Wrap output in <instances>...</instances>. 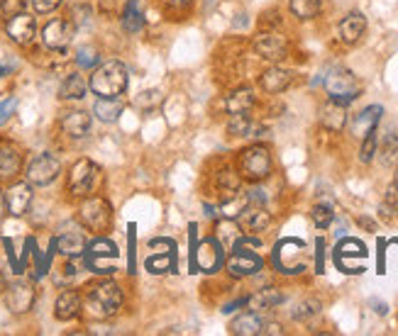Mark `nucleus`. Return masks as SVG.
<instances>
[{"label":"nucleus","instance_id":"1","mask_svg":"<svg viewBox=\"0 0 398 336\" xmlns=\"http://www.w3.org/2000/svg\"><path fill=\"white\" fill-rule=\"evenodd\" d=\"M125 303L122 288L115 281H98L86 290V310L93 320H108Z\"/></svg>","mask_w":398,"mask_h":336},{"label":"nucleus","instance_id":"2","mask_svg":"<svg viewBox=\"0 0 398 336\" xmlns=\"http://www.w3.org/2000/svg\"><path fill=\"white\" fill-rule=\"evenodd\" d=\"M88 88L93 90L98 98H117L127 88V68L120 61H105L98 64L88 81Z\"/></svg>","mask_w":398,"mask_h":336},{"label":"nucleus","instance_id":"3","mask_svg":"<svg viewBox=\"0 0 398 336\" xmlns=\"http://www.w3.org/2000/svg\"><path fill=\"white\" fill-rule=\"evenodd\" d=\"M78 222L83 229L93 232V234H105L112 227V207L105 197L86 195L83 202L78 205Z\"/></svg>","mask_w":398,"mask_h":336},{"label":"nucleus","instance_id":"4","mask_svg":"<svg viewBox=\"0 0 398 336\" xmlns=\"http://www.w3.org/2000/svg\"><path fill=\"white\" fill-rule=\"evenodd\" d=\"M83 256H86L88 271L98 273V276H112L117 271V256H120V251H117L115 242H110V239H93L90 244H86Z\"/></svg>","mask_w":398,"mask_h":336},{"label":"nucleus","instance_id":"5","mask_svg":"<svg viewBox=\"0 0 398 336\" xmlns=\"http://www.w3.org/2000/svg\"><path fill=\"white\" fill-rule=\"evenodd\" d=\"M325 90L330 95V100L340 102V105H350L360 98L362 85L357 81V76L347 68H332V71L325 76Z\"/></svg>","mask_w":398,"mask_h":336},{"label":"nucleus","instance_id":"6","mask_svg":"<svg viewBox=\"0 0 398 336\" xmlns=\"http://www.w3.org/2000/svg\"><path fill=\"white\" fill-rule=\"evenodd\" d=\"M237 166H240V173L244 175V178L252 180V183H257V180L269 178L271 153H269L266 146L252 144V146H247V149L240 151V156H237Z\"/></svg>","mask_w":398,"mask_h":336},{"label":"nucleus","instance_id":"7","mask_svg":"<svg viewBox=\"0 0 398 336\" xmlns=\"http://www.w3.org/2000/svg\"><path fill=\"white\" fill-rule=\"evenodd\" d=\"M100 180V168L90 158H78L69 170V193L76 197H86L95 190Z\"/></svg>","mask_w":398,"mask_h":336},{"label":"nucleus","instance_id":"8","mask_svg":"<svg viewBox=\"0 0 398 336\" xmlns=\"http://www.w3.org/2000/svg\"><path fill=\"white\" fill-rule=\"evenodd\" d=\"M303 249L305 244L300 239H286V242H278L276 251H274V264L281 273L288 271V276H295V273L305 271V261H303Z\"/></svg>","mask_w":398,"mask_h":336},{"label":"nucleus","instance_id":"9","mask_svg":"<svg viewBox=\"0 0 398 336\" xmlns=\"http://www.w3.org/2000/svg\"><path fill=\"white\" fill-rule=\"evenodd\" d=\"M152 254L147 256V271L152 273H169L176 271V242L174 239H152Z\"/></svg>","mask_w":398,"mask_h":336},{"label":"nucleus","instance_id":"10","mask_svg":"<svg viewBox=\"0 0 398 336\" xmlns=\"http://www.w3.org/2000/svg\"><path fill=\"white\" fill-rule=\"evenodd\" d=\"M225 256H223V246H220L218 239H203L196 249H193L191 264L193 271H203V273H215L223 266Z\"/></svg>","mask_w":398,"mask_h":336},{"label":"nucleus","instance_id":"11","mask_svg":"<svg viewBox=\"0 0 398 336\" xmlns=\"http://www.w3.org/2000/svg\"><path fill=\"white\" fill-rule=\"evenodd\" d=\"M61 173V163L59 158L54 156V153L44 151L35 156L30 161V166H27V180H30L32 185H49L54 183L56 178H59Z\"/></svg>","mask_w":398,"mask_h":336},{"label":"nucleus","instance_id":"12","mask_svg":"<svg viewBox=\"0 0 398 336\" xmlns=\"http://www.w3.org/2000/svg\"><path fill=\"white\" fill-rule=\"evenodd\" d=\"M73 37V22L69 17H54L44 25L42 30V44L52 51H64L66 44Z\"/></svg>","mask_w":398,"mask_h":336},{"label":"nucleus","instance_id":"13","mask_svg":"<svg viewBox=\"0 0 398 336\" xmlns=\"http://www.w3.org/2000/svg\"><path fill=\"white\" fill-rule=\"evenodd\" d=\"M5 305L13 315H25L35 305V286L27 281H15L13 286L5 288Z\"/></svg>","mask_w":398,"mask_h":336},{"label":"nucleus","instance_id":"14","mask_svg":"<svg viewBox=\"0 0 398 336\" xmlns=\"http://www.w3.org/2000/svg\"><path fill=\"white\" fill-rule=\"evenodd\" d=\"M254 51L261 56L264 61H271V64H276V61H283L288 54V42L281 37V34H274V32H261L254 37Z\"/></svg>","mask_w":398,"mask_h":336},{"label":"nucleus","instance_id":"15","mask_svg":"<svg viewBox=\"0 0 398 336\" xmlns=\"http://www.w3.org/2000/svg\"><path fill=\"white\" fill-rule=\"evenodd\" d=\"M5 32H8V37L13 39L15 44H20V47H27V44L35 42L37 22H35V17H32L30 13L10 15L8 22H5Z\"/></svg>","mask_w":398,"mask_h":336},{"label":"nucleus","instance_id":"16","mask_svg":"<svg viewBox=\"0 0 398 336\" xmlns=\"http://www.w3.org/2000/svg\"><path fill=\"white\" fill-rule=\"evenodd\" d=\"M264 269V261L261 256H257L254 251H242V249H232L230 259H227V273L232 278H247L254 276Z\"/></svg>","mask_w":398,"mask_h":336},{"label":"nucleus","instance_id":"17","mask_svg":"<svg viewBox=\"0 0 398 336\" xmlns=\"http://www.w3.org/2000/svg\"><path fill=\"white\" fill-rule=\"evenodd\" d=\"M32 197H35V193H32L30 180L27 183H13L5 190V207H8V212L13 217H22L30 210Z\"/></svg>","mask_w":398,"mask_h":336},{"label":"nucleus","instance_id":"18","mask_svg":"<svg viewBox=\"0 0 398 336\" xmlns=\"http://www.w3.org/2000/svg\"><path fill=\"white\" fill-rule=\"evenodd\" d=\"M59 127L71 139H83L90 132V115L86 110H66L59 117Z\"/></svg>","mask_w":398,"mask_h":336},{"label":"nucleus","instance_id":"19","mask_svg":"<svg viewBox=\"0 0 398 336\" xmlns=\"http://www.w3.org/2000/svg\"><path fill=\"white\" fill-rule=\"evenodd\" d=\"M22 170V153L13 141H0V180L18 178Z\"/></svg>","mask_w":398,"mask_h":336},{"label":"nucleus","instance_id":"20","mask_svg":"<svg viewBox=\"0 0 398 336\" xmlns=\"http://www.w3.org/2000/svg\"><path fill=\"white\" fill-rule=\"evenodd\" d=\"M83 310V298L76 290H64L54 303V317L59 322H71L81 315Z\"/></svg>","mask_w":398,"mask_h":336},{"label":"nucleus","instance_id":"21","mask_svg":"<svg viewBox=\"0 0 398 336\" xmlns=\"http://www.w3.org/2000/svg\"><path fill=\"white\" fill-rule=\"evenodd\" d=\"M56 242V249H59L61 256H66V259H76V256H83V249H86V237H83V232L78 229V227H71V229H64L59 237L54 239Z\"/></svg>","mask_w":398,"mask_h":336},{"label":"nucleus","instance_id":"22","mask_svg":"<svg viewBox=\"0 0 398 336\" xmlns=\"http://www.w3.org/2000/svg\"><path fill=\"white\" fill-rule=\"evenodd\" d=\"M291 83H293V73L286 71V68H278V66L266 68V71L259 76L261 90H266V93H271V95L283 93L286 88H291Z\"/></svg>","mask_w":398,"mask_h":336},{"label":"nucleus","instance_id":"23","mask_svg":"<svg viewBox=\"0 0 398 336\" xmlns=\"http://www.w3.org/2000/svg\"><path fill=\"white\" fill-rule=\"evenodd\" d=\"M237 224H240V229L247 232V234L264 232L266 227L271 224V215L266 212L264 207H244L242 212L237 215Z\"/></svg>","mask_w":398,"mask_h":336},{"label":"nucleus","instance_id":"24","mask_svg":"<svg viewBox=\"0 0 398 336\" xmlns=\"http://www.w3.org/2000/svg\"><path fill=\"white\" fill-rule=\"evenodd\" d=\"M364 32H367V17L362 13H357V10L340 22V39H342L345 44H357Z\"/></svg>","mask_w":398,"mask_h":336},{"label":"nucleus","instance_id":"25","mask_svg":"<svg viewBox=\"0 0 398 336\" xmlns=\"http://www.w3.org/2000/svg\"><path fill=\"white\" fill-rule=\"evenodd\" d=\"M283 293L278 288H264L259 293H254L252 298H247V307L254 312H266V310H274L283 303Z\"/></svg>","mask_w":398,"mask_h":336},{"label":"nucleus","instance_id":"26","mask_svg":"<svg viewBox=\"0 0 398 336\" xmlns=\"http://www.w3.org/2000/svg\"><path fill=\"white\" fill-rule=\"evenodd\" d=\"M254 102H257V98H254L252 88H237L225 98V110L230 112V115H240V112L252 110Z\"/></svg>","mask_w":398,"mask_h":336},{"label":"nucleus","instance_id":"27","mask_svg":"<svg viewBox=\"0 0 398 336\" xmlns=\"http://www.w3.org/2000/svg\"><path fill=\"white\" fill-rule=\"evenodd\" d=\"M320 122H323V127L330 129V132H342L345 124H347L345 105H340V102L330 100L328 105L320 110Z\"/></svg>","mask_w":398,"mask_h":336},{"label":"nucleus","instance_id":"28","mask_svg":"<svg viewBox=\"0 0 398 336\" xmlns=\"http://www.w3.org/2000/svg\"><path fill=\"white\" fill-rule=\"evenodd\" d=\"M264 329V322L259 320L257 312H244L230 322V334L235 336H257Z\"/></svg>","mask_w":398,"mask_h":336},{"label":"nucleus","instance_id":"29","mask_svg":"<svg viewBox=\"0 0 398 336\" xmlns=\"http://www.w3.org/2000/svg\"><path fill=\"white\" fill-rule=\"evenodd\" d=\"M86 93H88V83L81 73H69L59 88L61 100H83L86 98Z\"/></svg>","mask_w":398,"mask_h":336},{"label":"nucleus","instance_id":"30","mask_svg":"<svg viewBox=\"0 0 398 336\" xmlns=\"http://www.w3.org/2000/svg\"><path fill=\"white\" fill-rule=\"evenodd\" d=\"M381 115H384V107L381 105H372V107H367V110H362L360 115L355 117V122H352V132L357 136L369 134L372 129H377V122L381 119Z\"/></svg>","mask_w":398,"mask_h":336},{"label":"nucleus","instance_id":"31","mask_svg":"<svg viewBox=\"0 0 398 336\" xmlns=\"http://www.w3.org/2000/svg\"><path fill=\"white\" fill-rule=\"evenodd\" d=\"M227 132H230L232 136H259L264 129H261L247 112H240V115L230 117V122H227Z\"/></svg>","mask_w":398,"mask_h":336},{"label":"nucleus","instance_id":"32","mask_svg":"<svg viewBox=\"0 0 398 336\" xmlns=\"http://www.w3.org/2000/svg\"><path fill=\"white\" fill-rule=\"evenodd\" d=\"M93 115L105 124L117 122L122 115V102L117 98H98L93 105Z\"/></svg>","mask_w":398,"mask_h":336},{"label":"nucleus","instance_id":"33","mask_svg":"<svg viewBox=\"0 0 398 336\" xmlns=\"http://www.w3.org/2000/svg\"><path fill=\"white\" fill-rule=\"evenodd\" d=\"M120 20H122V30L130 32V34H137L142 27H145V17H142L140 5L135 3V0H127V5H125Z\"/></svg>","mask_w":398,"mask_h":336},{"label":"nucleus","instance_id":"34","mask_svg":"<svg viewBox=\"0 0 398 336\" xmlns=\"http://www.w3.org/2000/svg\"><path fill=\"white\" fill-rule=\"evenodd\" d=\"M215 188H218L220 195L232 197V195L240 193V178H237L232 168H223V170L215 173Z\"/></svg>","mask_w":398,"mask_h":336},{"label":"nucleus","instance_id":"35","mask_svg":"<svg viewBox=\"0 0 398 336\" xmlns=\"http://www.w3.org/2000/svg\"><path fill=\"white\" fill-rule=\"evenodd\" d=\"M288 8H291V13L298 17V20H313V17L320 15L323 3L320 0H291Z\"/></svg>","mask_w":398,"mask_h":336},{"label":"nucleus","instance_id":"36","mask_svg":"<svg viewBox=\"0 0 398 336\" xmlns=\"http://www.w3.org/2000/svg\"><path fill=\"white\" fill-rule=\"evenodd\" d=\"M367 259V249L362 246L357 239H345L342 244L337 246V251H335V261H337V266L340 264H345L347 259Z\"/></svg>","mask_w":398,"mask_h":336},{"label":"nucleus","instance_id":"37","mask_svg":"<svg viewBox=\"0 0 398 336\" xmlns=\"http://www.w3.org/2000/svg\"><path fill=\"white\" fill-rule=\"evenodd\" d=\"M318 312H320V303L308 298V300H303V303L295 305V310L291 312V317L295 322H308V320H313V317L318 315Z\"/></svg>","mask_w":398,"mask_h":336},{"label":"nucleus","instance_id":"38","mask_svg":"<svg viewBox=\"0 0 398 336\" xmlns=\"http://www.w3.org/2000/svg\"><path fill=\"white\" fill-rule=\"evenodd\" d=\"M335 220V212H332V205H315L313 207V224L318 227V229H328L330 224H332Z\"/></svg>","mask_w":398,"mask_h":336},{"label":"nucleus","instance_id":"39","mask_svg":"<svg viewBox=\"0 0 398 336\" xmlns=\"http://www.w3.org/2000/svg\"><path fill=\"white\" fill-rule=\"evenodd\" d=\"M396 156H398V134L389 132L384 136V144H381V161L389 166Z\"/></svg>","mask_w":398,"mask_h":336},{"label":"nucleus","instance_id":"40","mask_svg":"<svg viewBox=\"0 0 398 336\" xmlns=\"http://www.w3.org/2000/svg\"><path fill=\"white\" fill-rule=\"evenodd\" d=\"M98 64H100L98 49H93V47L78 49V54H76V66H78V68H95Z\"/></svg>","mask_w":398,"mask_h":336},{"label":"nucleus","instance_id":"41","mask_svg":"<svg viewBox=\"0 0 398 336\" xmlns=\"http://www.w3.org/2000/svg\"><path fill=\"white\" fill-rule=\"evenodd\" d=\"M159 102H162V95H159V90H145V93H140L137 98H135V105L142 107V112H150L159 107Z\"/></svg>","mask_w":398,"mask_h":336},{"label":"nucleus","instance_id":"42","mask_svg":"<svg viewBox=\"0 0 398 336\" xmlns=\"http://www.w3.org/2000/svg\"><path fill=\"white\" fill-rule=\"evenodd\" d=\"M381 212H384L386 220L391 217H398V188H389V193H386V200L381 205Z\"/></svg>","mask_w":398,"mask_h":336},{"label":"nucleus","instance_id":"43","mask_svg":"<svg viewBox=\"0 0 398 336\" xmlns=\"http://www.w3.org/2000/svg\"><path fill=\"white\" fill-rule=\"evenodd\" d=\"M374 153H377V129H372L369 134H364V144H362V151H360L362 163L372 161Z\"/></svg>","mask_w":398,"mask_h":336},{"label":"nucleus","instance_id":"44","mask_svg":"<svg viewBox=\"0 0 398 336\" xmlns=\"http://www.w3.org/2000/svg\"><path fill=\"white\" fill-rule=\"evenodd\" d=\"M127 0H98V8L105 17H120Z\"/></svg>","mask_w":398,"mask_h":336},{"label":"nucleus","instance_id":"45","mask_svg":"<svg viewBox=\"0 0 398 336\" xmlns=\"http://www.w3.org/2000/svg\"><path fill=\"white\" fill-rule=\"evenodd\" d=\"M127 244H130L127 273H135V269H137V259H135V246H137V227L135 224H130V229H127Z\"/></svg>","mask_w":398,"mask_h":336},{"label":"nucleus","instance_id":"46","mask_svg":"<svg viewBox=\"0 0 398 336\" xmlns=\"http://www.w3.org/2000/svg\"><path fill=\"white\" fill-rule=\"evenodd\" d=\"M30 3H32V8H35V13L49 15V13H54V10L59 8L61 0H30Z\"/></svg>","mask_w":398,"mask_h":336},{"label":"nucleus","instance_id":"47","mask_svg":"<svg viewBox=\"0 0 398 336\" xmlns=\"http://www.w3.org/2000/svg\"><path fill=\"white\" fill-rule=\"evenodd\" d=\"M15 107H18V100H15V98H8V100L0 102V127L10 122V117H13Z\"/></svg>","mask_w":398,"mask_h":336},{"label":"nucleus","instance_id":"48","mask_svg":"<svg viewBox=\"0 0 398 336\" xmlns=\"http://www.w3.org/2000/svg\"><path fill=\"white\" fill-rule=\"evenodd\" d=\"M27 3H30V0H3V13L8 17L18 15V13H25Z\"/></svg>","mask_w":398,"mask_h":336},{"label":"nucleus","instance_id":"49","mask_svg":"<svg viewBox=\"0 0 398 336\" xmlns=\"http://www.w3.org/2000/svg\"><path fill=\"white\" fill-rule=\"evenodd\" d=\"M15 66H18V64H15L13 59H3V61H0V78L10 76V73L15 71Z\"/></svg>","mask_w":398,"mask_h":336},{"label":"nucleus","instance_id":"50","mask_svg":"<svg viewBox=\"0 0 398 336\" xmlns=\"http://www.w3.org/2000/svg\"><path fill=\"white\" fill-rule=\"evenodd\" d=\"M261 334H266V336H281V334H283V329H281V324L269 322V324H264V329H261Z\"/></svg>","mask_w":398,"mask_h":336},{"label":"nucleus","instance_id":"51","mask_svg":"<svg viewBox=\"0 0 398 336\" xmlns=\"http://www.w3.org/2000/svg\"><path fill=\"white\" fill-rule=\"evenodd\" d=\"M318 273H323V269H325V264H323V259H325V251H323V249H325V242H323V239H318Z\"/></svg>","mask_w":398,"mask_h":336},{"label":"nucleus","instance_id":"52","mask_svg":"<svg viewBox=\"0 0 398 336\" xmlns=\"http://www.w3.org/2000/svg\"><path fill=\"white\" fill-rule=\"evenodd\" d=\"M244 305H247V300H235V303H230V305H225L223 307V312H225V315H230V312H235V310H240V307H244Z\"/></svg>","mask_w":398,"mask_h":336},{"label":"nucleus","instance_id":"53","mask_svg":"<svg viewBox=\"0 0 398 336\" xmlns=\"http://www.w3.org/2000/svg\"><path fill=\"white\" fill-rule=\"evenodd\" d=\"M374 307H377V312H379V315H386V305H381V303H377V300H374V303H372Z\"/></svg>","mask_w":398,"mask_h":336},{"label":"nucleus","instance_id":"54","mask_svg":"<svg viewBox=\"0 0 398 336\" xmlns=\"http://www.w3.org/2000/svg\"><path fill=\"white\" fill-rule=\"evenodd\" d=\"M164 3H169V5H189L191 0H164Z\"/></svg>","mask_w":398,"mask_h":336},{"label":"nucleus","instance_id":"55","mask_svg":"<svg viewBox=\"0 0 398 336\" xmlns=\"http://www.w3.org/2000/svg\"><path fill=\"white\" fill-rule=\"evenodd\" d=\"M206 215H208V217H215V207H210V205H206Z\"/></svg>","mask_w":398,"mask_h":336},{"label":"nucleus","instance_id":"56","mask_svg":"<svg viewBox=\"0 0 398 336\" xmlns=\"http://www.w3.org/2000/svg\"><path fill=\"white\" fill-rule=\"evenodd\" d=\"M5 288H8V286H5V281H3V278H0V298H3V295H5Z\"/></svg>","mask_w":398,"mask_h":336},{"label":"nucleus","instance_id":"57","mask_svg":"<svg viewBox=\"0 0 398 336\" xmlns=\"http://www.w3.org/2000/svg\"><path fill=\"white\" fill-rule=\"evenodd\" d=\"M394 185L398 188V168H396V175H394Z\"/></svg>","mask_w":398,"mask_h":336}]
</instances>
